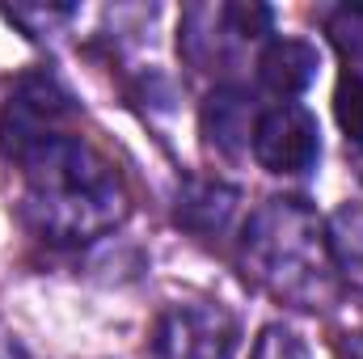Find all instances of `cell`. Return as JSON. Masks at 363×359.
<instances>
[{"instance_id":"7a4b0ae2","label":"cell","mask_w":363,"mask_h":359,"mask_svg":"<svg viewBox=\"0 0 363 359\" xmlns=\"http://www.w3.org/2000/svg\"><path fill=\"white\" fill-rule=\"evenodd\" d=\"M241 270L279 304L325 309L338 292L325 220L304 199H267L241 228Z\"/></svg>"},{"instance_id":"8fae6325","label":"cell","mask_w":363,"mask_h":359,"mask_svg":"<svg viewBox=\"0 0 363 359\" xmlns=\"http://www.w3.org/2000/svg\"><path fill=\"white\" fill-rule=\"evenodd\" d=\"M325 34H330V43L338 47V55L347 60V72L363 81V4H342V9H334Z\"/></svg>"},{"instance_id":"4fadbf2b","label":"cell","mask_w":363,"mask_h":359,"mask_svg":"<svg viewBox=\"0 0 363 359\" xmlns=\"http://www.w3.org/2000/svg\"><path fill=\"white\" fill-rule=\"evenodd\" d=\"M250 359H308V347H304V338H300L296 330H287V326L274 321V326H267V330L258 334Z\"/></svg>"},{"instance_id":"6da1fadb","label":"cell","mask_w":363,"mask_h":359,"mask_svg":"<svg viewBox=\"0 0 363 359\" xmlns=\"http://www.w3.org/2000/svg\"><path fill=\"white\" fill-rule=\"evenodd\" d=\"M21 216L51 245H85L127 216V190L114 165L81 136H55L21 165Z\"/></svg>"},{"instance_id":"8992f818","label":"cell","mask_w":363,"mask_h":359,"mask_svg":"<svg viewBox=\"0 0 363 359\" xmlns=\"http://www.w3.org/2000/svg\"><path fill=\"white\" fill-rule=\"evenodd\" d=\"M250 148H254V161L267 174L296 178V174H308L317 165V157H321V127H317L313 110H304L300 101H279V106L258 114Z\"/></svg>"},{"instance_id":"3957f363","label":"cell","mask_w":363,"mask_h":359,"mask_svg":"<svg viewBox=\"0 0 363 359\" xmlns=\"http://www.w3.org/2000/svg\"><path fill=\"white\" fill-rule=\"evenodd\" d=\"M271 34L267 4H190L178 26V51L199 72L237 68V60Z\"/></svg>"},{"instance_id":"7c38bea8","label":"cell","mask_w":363,"mask_h":359,"mask_svg":"<svg viewBox=\"0 0 363 359\" xmlns=\"http://www.w3.org/2000/svg\"><path fill=\"white\" fill-rule=\"evenodd\" d=\"M334 114H338V127H342L347 144L363 153V81L359 77L342 72V81L334 89Z\"/></svg>"},{"instance_id":"5b68a950","label":"cell","mask_w":363,"mask_h":359,"mask_svg":"<svg viewBox=\"0 0 363 359\" xmlns=\"http://www.w3.org/2000/svg\"><path fill=\"white\" fill-rule=\"evenodd\" d=\"M68 114H72L68 93L60 89L55 81H47V77L21 81L17 93L9 97L4 114H0V153L13 165H21L34 148H43L47 140L64 136Z\"/></svg>"},{"instance_id":"9c48e42d","label":"cell","mask_w":363,"mask_h":359,"mask_svg":"<svg viewBox=\"0 0 363 359\" xmlns=\"http://www.w3.org/2000/svg\"><path fill=\"white\" fill-rule=\"evenodd\" d=\"M241 194L224 182H190L178 194V220L194 233H224Z\"/></svg>"},{"instance_id":"52a82bcc","label":"cell","mask_w":363,"mask_h":359,"mask_svg":"<svg viewBox=\"0 0 363 359\" xmlns=\"http://www.w3.org/2000/svg\"><path fill=\"white\" fill-rule=\"evenodd\" d=\"M258 114H262L258 101L245 89H237V85H216V89L207 93L199 118H203V136H207V144H211L216 153L241 157V153H250V144H254Z\"/></svg>"},{"instance_id":"30bf717a","label":"cell","mask_w":363,"mask_h":359,"mask_svg":"<svg viewBox=\"0 0 363 359\" xmlns=\"http://www.w3.org/2000/svg\"><path fill=\"white\" fill-rule=\"evenodd\" d=\"M325 237H330V254H334V270L363 292V203H342L330 224H325Z\"/></svg>"},{"instance_id":"ba28073f","label":"cell","mask_w":363,"mask_h":359,"mask_svg":"<svg viewBox=\"0 0 363 359\" xmlns=\"http://www.w3.org/2000/svg\"><path fill=\"white\" fill-rule=\"evenodd\" d=\"M317 68H321L317 51L308 43H300V38H271L267 51H262V60H258L262 85L274 97H283V101H291V97H300V93L308 89L317 81Z\"/></svg>"},{"instance_id":"277c9868","label":"cell","mask_w":363,"mask_h":359,"mask_svg":"<svg viewBox=\"0 0 363 359\" xmlns=\"http://www.w3.org/2000/svg\"><path fill=\"white\" fill-rule=\"evenodd\" d=\"M237 343V317L211 300L169 304L152 326V359H233Z\"/></svg>"}]
</instances>
